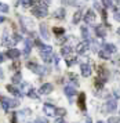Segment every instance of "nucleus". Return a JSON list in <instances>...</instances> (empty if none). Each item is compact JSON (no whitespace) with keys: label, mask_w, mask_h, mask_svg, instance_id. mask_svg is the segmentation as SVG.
<instances>
[{"label":"nucleus","mask_w":120,"mask_h":123,"mask_svg":"<svg viewBox=\"0 0 120 123\" xmlns=\"http://www.w3.org/2000/svg\"><path fill=\"white\" fill-rule=\"evenodd\" d=\"M65 40H66V37H65V36H61L60 39H57V43H58V44H61V43H64Z\"/></svg>","instance_id":"nucleus-35"},{"label":"nucleus","mask_w":120,"mask_h":123,"mask_svg":"<svg viewBox=\"0 0 120 123\" xmlns=\"http://www.w3.org/2000/svg\"><path fill=\"white\" fill-rule=\"evenodd\" d=\"M0 11L1 12H8V6L3 3V1H0Z\"/></svg>","instance_id":"nucleus-23"},{"label":"nucleus","mask_w":120,"mask_h":123,"mask_svg":"<svg viewBox=\"0 0 120 123\" xmlns=\"http://www.w3.org/2000/svg\"><path fill=\"white\" fill-rule=\"evenodd\" d=\"M0 78H3V69H0Z\"/></svg>","instance_id":"nucleus-44"},{"label":"nucleus","mask_w":120,"mask_h":123,"mask_svg":"<svg viewBox=\"0 0 120 123\" xmlns=\"http://www.w3.org/2000/svg\"><path fill=\"white\" fill-rule=\"evenodd\" d=\"M54 123H65V120H64L62 117H60V119H57V120H55Z\"/></svg>","instance_id":"nucleus-40"},{"label":"nucleus","mask_w":120,"mask_h":123,"mask_svg":"<svg viewBox=\"0 0 120 123\" xmlns=\"http://www.w3.org/2000/svg\"><path fill=\"white\" fill-rule=\"evenodd\" d=\"M80 69H82V75L84 78H88V76L91 75V67H90L88 64H82Z\"/></svg>","instance_id":"nucleus-10"},{"label":"nucleus","mask_w":120,"mask_h":123,"mask_svg":"<svg viewBox=\"0 0 120 123\" xmlns=\"http://www.w3.org/2000/svg\"><path fill=\"white\" fill-rule=\"evenodd\" d=\"M94 7H95L97 10H101V6H99L98 3H94Z\"/></svg>","instance_id":"nucleus-41"},{"label":"nucleus","mask_w":120,"mask_h":123,"mask_svg":"<svg viewBox=\"0 0 120 123\" xmlns=\"http://www.w3.org/2000/svg\"><path fill=\"white\" fill-rule=\"evenodd\" d=\"M102 50H105L106 53H109V54H113V53H116V46L110 44V43H106V44H104V49Z\"/></svg>","instance_id":"nucleus-13"},{"label":"nucleus","mask_w":120,"mask_h":123,"mask_svg":"<svg viewBox=\"0 0 120 123\" xmlns=\"http://www.w3.org/2000/svg\"><path fill=\"white\" fill-rule=\"evenodd\" d=\"M113 1H115L116 4H119V3H120V0H113Z\"/></svg>","instance_id":"nucleus-45"},{"label":"nucleus","mask_w":120,"mask_h":123,"mask_svg":"<svg viewBox=\"0 0 120 123\" xmlns=\"http://www.w3.org/2000/svg\"><path fill=\"white\" fill-rule=\"evenodd\" d=\"M17 115H18V113H12V115H11V122L12 123L17 122Z\"/></svg>","instance_id":"nucleus-37"},{"label":"nucleus","mask_w":120,"mask_h":123,"mask_svg":"<svg viewBox=\"0 0 120 123\" xmlns=\"http://www.w3.org/2000/svg\"><path fill=\"white\" fill-rule=\"evenodd\" d=\"M61 53H62L64 55H69V54L72 53V47L71 46H64L62 50H61Z\"/></svg>","instance_id":"nucleus-19"},{"label":"nucleus","mask_w":120,"mask_h":123,"mask_svg":"<svg viewBox=\"0 0 120 123\" xmlns=\"http://www.w3.org/2000/svg\"><path fill=\"white\" fill-rule=\"evenodd\" d=\"M76 58H73V57H71V58H68V60H66V64H68V65H69V67H72V65H75V64H76Z\"/></svg>","instance_id":"nucleus-27"},{"label":"nucleus","mask_w":120,"mask_h":123,"mask_svg":"<svg viewBox=\"0 0 120 123\" xmlns=\"http://www.w3.org/2000/svg\"><path fill=\"white\" fill-rule=\"evenodd\" d=\"M7 57L11 58V60H17L19 57V50H17V49H8L7 50Z\"/></svg>","instance_id":"nucleus-11"},{"label":"nucleus","mask_w":120,"mask_h":123,"mask_svg":"<svg viewBox=\"0 0 120 123\" xmlns=\"http://www.w3.org/2000/svg\"><path fill=\"white\" fill-rule=\"evenodd\" d=\"M54 17L58 18V19H64L65 18V10L64 8H58L54 11Z\"/></svg>","instance_id":"nucleus-16"},{"label":"nucleus","mask_w":120,"mask_h":123,"mask_svg":"<svg viewBox=\"0 0 120 123\" xmlns=\"http://www.w3.org/2000/svg\"><path fill=\"white\" fill-rule=\"evenodd\" d=\"M19 40H21V36L18 33H15L12 37H11L10 35H7V32H4V35H3V44L4 46H14Z\"/></svg>","instance_id":"nucleus-2"},{"label":"nucleus","mask_w":120,"mask_h":123,"mask_svg":"<svg viewBox=\"0 0 120 123\" xmlns=\"http://www.w3.org/2000/svg\"><path fill=\"white\" fill-rule=\"evenodd\" d=\"M4 61V58H3V54H1V53H0V64H1V62Z\"/></svg>","instance_id":"nucleus-42"},{"label":"nucleus","mask_w":120,"mask_h":123,"mask_svg":"<svg viewBox=\"0 0 120 123\" xmlns=\"http://www.w3.org/2000/svg\"><path fill=\"white\" fill-rule=\"evenodd\" d=\"M98 54H99V57H101L102 60H109V57H110V54H109V53H106V51H105V50H102V49H101V51H99Z\"/></svg>","instance_id":"nucleus-21"},{"label":"nucleus","mask_w":120,"mask_h":123,"mask_svg":"<svg viewBox=\"0 0 120 123\" xmlns=\"http://www.w3.org/2000/svg\"><path fill=\"white\" fill-rule=\"evenodd\" d=\"M7 90H8V91H10V93H12V94H15V95H19V97H22V94H21V91H19V90L17 89L15 86H7Z\"/></svg>","instance_id":"nucleus-18"},{"label":"nucleus","mask_w":120,"mask_h":123,"mask_svg":"<svg viewBox=\"0 0 120 123\" xmlns=\"http://www.w3.org/2000/svg\"><path fill=\"white\" fill-rule=\"evenodd\" d=\"M95 32H97V35H98L99 37H105V36H106V31H105V28L101 26V25L95 26Z\"/></svg>","instance_id":"nucleus-17"},{"label":"nucleus","mask_w":120,"mask_h":123,"mask_svg":"<svg viewBox=\"0 0 120 123\" xmlns=\"http://www.w3.org/2000/svg\"><path fill=\"white\" fill-rule=\"evenodd\" d=\"M21 22L24 24V26H30V28H32V25H33L32 21L28 19V18H25V17H21Z\"/></svg>","instance_id":"nucleus-20"},{"label":"nucleus","mask_w":120,"mask_h":123,"mask_svg":"<svg viewBox=\"0 0 120 123\" xmlns=\"http://www.w3.org/2000/svg\"><path fill=\"white\" fill-rule=\"evenodd\" d=\"M84 21H86V24H93L94 21H95V14H94L93 10H88V11L86 12V15H84Z\"/></svg>","instance_id":"nucleus-7"},{"label":"nucleus","mask_w":120,"mask_h":123,"mask_svg":"<svg viewBox=\"0 0 120 123\" xmlns=\"http://www.w3.org/2000/svg\"><path fill=\"white\" fill-rule=\"evenodd\" d=\"M115 19L120 22V11H116V12H115Z\"/></svg>","instance_id":"nucleus-38"},{"label":"nucleus","mask_w":120,"mask_h":123,"mask_svg":"<svg viewBox=\"0 0 120 123\" xmlns=\"http://www.w3.org/2000/svg\"><path fill=\"white\" fill-rule=\"evenodd\" d=\"M117 32H119V35H120V28H119V31H117Z\"/></svg>","instance_id":"nucleus-46"},{"label":"nucleus","mask_w":120,"mask_h":123,"mask_svg":"<svg viewBox=\"0 0 120 123\" xmlns=\"http://www.w3.org/2000/svg\"><path fill=\"white\" fill-rule=\"evenodd\" d=\"M53 91V84L51 83H44L42 87H40V90H39V93L40 94H50Z\"/></svg>","instance_id":"nucleus-6"},{"label":"nucleus","mask_w":120,"mask_h":123,"mask_svg":"<svg viewBox=\"0 0 120 123\" xmlns=\"http://www.w3.org/2000/svg\"><path fill=\"white\" fill-rule=\"evenodd\" d=\"M40 33H42V36H43V39H46V40L50 39L48 31H47V25H44V24L40 25Z\"/></svg>","instance_id":"nucleus-12"},{"label":"nucleus","mask_w":120,"mask_h":123,"mask_svg":"<svg viewBox=\"0 0 120 123\" xmlns=\"http://www.w3.org/2000/svg\"><path fill=\"white\" fill-rule=\"evenodd\" d=\"M80 18H82V12H80V11H77L76 14H75V17H73V22L77 24L79 21H80Z\"/></svg>","instance_id":"nucleus-26"},{"label":"nucleus","mask_w":120,"mask_h":123,"mask_svg":"<svg viewBox=\"0 0 120 123\" xmlns=\"http://www.w3.org/2000/svg\"><path fill=\"white\" fill-rule=\"evenodd\" d=\"M55 106H53L51 104H44V106H43V111H44V113L46 115H48V116H54L55 115Z\"/></svg>","instance_id":"nucleus-5"},{"label":"nucleus","mask_w":120,"mask_h":123,"mask_svg":"<svg viewBox=\"0 0 120 123\" xmlns=\"http://www.w3.org/2000/svg\"><path fill=\"white\" fill-rule=\"evenodd\" d=\"M18 67H19V64H18V62H14V64H12V65H11V68H12V69H17V68H18Z\"/></svg>","instance_id":"nucleus-39"},{"label":"nucleus","mask_w":120,"mask_h":123,"mask_svg":"<svg viewBox=\"0 0 120 123\" xmlns=\"http://www.w3.org/2000/svg\"><path fill=\"white\" fill-rule=\"evenodd\" d=\"M108 123H120V119H119V117L112 116V117H109V120H108Z\"/></svg>","instance_id":"nucleus-29"},{"label":"nucleus","mask_w":120,"mask_h":123,"mask_svg":"<svg viewBox=\"0 0 120 123\" xmlns=\"http://www.w3.org/2000/svg\"><path fill=\"white\" fill-rule=\"evenodd\" d=\"M35 123H48V120H47L46 117H39V119H36Z\"/></svg>","instance_id":"nucleus-31"},{"label":"nucleus","mask_w":120,"mask_h":123,"mask_svg":"<svg viewBox=\"0 0 120 123\" xmlns=\"http://www.w3.org/2000/svg\"><path fill=\"white\" fill-rule=\"evenodd\" d=\"M1 22H4V17H3V15H0V24Z\"/></svg>","instance_id":"nucleus-43"},{"label":"nucleus","mask_w":120,"mask_h":123,"mask_svg":"<svg viewBox=\"0 0 120 123\" xmlns=\"http://www.w3.org/2000/svg\"><path fill=\"white\" fill-rule=\"evenodd\" d=\"M54 33L55 35H62L64 33V29L62 28H54Z\"/></svg>","instance_id":"nucleus-32"},{"label":"nucleus","mask_w":120,"mask_h":123,"mask_svg":"<svg viewBox=\"0 0 120 123\" xmlns=\"http://www.w3.org/2000/svg\"><path fill=\"white\" fill-rule=\"evenodd\" d=\"M82 35L84 39H88L90 37V35H88V29L86 28V26H82Z\"/></svg>","instance_id":"nucleus-24"},{"label":"nucleus","mask_w":120,"mask_h":123,"mask_svg":"<svg viewBox=\"0 0 120 123\" xmlns=\"http://www.w3.org/2000/svg\"><path fill=\"white\" fill-rule=\"evenodd\" d=\"M98 123H104V122H98Z\"/></svg>","instance_id":"nucleus-47"},{"label":"nucleus","mask_w":120,"mask_h":123,"mask_svg":"<svg viewBox=\"0 0 120 123\" xmlns=\"http://www.w3.org/2000/svg\"><path fill=\"white\" fill-rule=\"evenodd\" d=\"M87 50H88V43L87 42H82V43H79L77 47H76V51L79 53V54H84Z\"/></svg>","instance_id":"nucleus-9"},{"label":"nucleus","mask_w":120,"mask_h":123,"mask_svg":"<svg viewBox=\"0 0 120 123\" xmlns=\"http://www.w3.org/2000/svg\"><path fill=\"white\" fill-rule=\"evenodd\" d=\"M18 115H22V116H28V115H30V109H24V111L19 112Z\"/></svg>","instance_id":"nucleus-30"},{"label":"nucleus","mask_w":120,"mask_h":123,"mask_svg":"<svg viewBox=\"0 0 120 123\" xmlns=\"http://www.w3.org/2000/svg\"><path fill=\"white\" fill-rule=\"evenodd\" d=\"M102 4H104V7H110L112 6L110 0H102Z\"/></svg>","instance_id":"nucleus-33"},{"label":"nucleus","mask_w":120,"mask_h":123,"mask_svg":"<svg viewBox=\"0 0 120 123\" xmlns=\"http://www.w3.org/2000/svg\"><path fill=\"white\" fill-rule=\"evenodd\" d=\"M28 95H29L30 98H37V97H39V95L36 94V91H35V90H33V89H30V90H29V91H28Z\"/></svg>","instance_id":"nucleus-28"},{"label":"nucleus","mask_w":120,"mask_h":123,"mask_svg":"<svg viewBox=\"0 0 120 123\" xmlns=\"http://www.w3.org/2000/svg\"><path fill=\"white\" fill-rule=\"evenodd\" d=\"M47 4H42V3H37L36 6L32 8V14L35 17H39V18H43L47 15Z\"/></svg>","instance_id":"nucleus-1"},{"label":"nucleus","mask_w":120,"mask_h":123,"mask_svg":"<svg viewBox=\"0 0 120 123\" xmlns=\"http://www.w3.org/2000/svg\"><path fill=\"white\" fill-rule=\"evenodd\" d=\"M21 80H22V76H21V73L18 72V73H15V75H14V76H12V82H14V83H21Z\"/></svg>","instance_id":"nucleus-22"},{"label":"nucleus","mask_w":120,"mask_h":123,"mask_svg":"<svg viewBox=\"0 0 120 123\" xmlns=\"http://www.w3.org/2000/svg\"><path fill=\"white\" fill-rule=\"evenodd\" d=\"M40 54H42L43 61L47 62V64H48V62H51V61H53V58H54V54H53V53H40Z\"/></svg>","instance_id":"nucleus-14"},{"label":"nucleus","mask_w":120,"mask_h":123,"mask_svg":"<svg viewBox=\"0 0 120 123\" xmlns=\"http://www.w3.org/2000/svg\"><path fill=\"white\" fill-rule=\"evenodd\" d=\"M22 89H24V91H25V93H28V91L30 90V89H29V86H28L26 83H24V84H22Z\"/></svg>","instance_id":"nucleus-36"},{"label":"nucleus","mask_w":120,"mask_h":123,"mask_svg":"<svg viewBox=\"0 0 120 123\" xmlns=\"http://www.w3.org/2000/svg\"><path fill=\"white\" fill-rule=\"evenodd\" d=\"M66 113V111L64 109V108H57L55 109V115H60V116H64Z\"/></svg>","instance_id":"nucleus-25"},{"label":"nucleus","mask_w":120,"mask_h":123,"mask_svg":"<svg viewBox=\"0 0 120 123\" xmlns=\"http://www.w3.org/2000/svg\"><path fill=\"white\" fill-rule=\"evenodd\" d=\"M116 108H117V105H116V100H109L106 104H105V106H104V109L106 112H115L116 111Z\"/></svg>","instance_id":"nucleus-4"},{"label":"nucleus","mask_w":120,"mask_h":123,"mask_svg":"<svg viewBox=\"0 0 120 123\" xmlns=\"http://www.w3.org/2000/svg\"><path fill=\"white\" fill-rule=\"evenodd\" d=\"M64 91H65V94L68 95L69 98H71V97H73V95L76 94V90H75V87H72V86H66Z\"/></svg>","instance_id":"nucleus-15"},{"label":"nucleus","mask_w":120,"mask_h":123,"mask_svg":"<svg viewBox=\"0 0 120 123\" xmlns=\"http://www.w3.org/2000/svg\"><path fill=\"white\" fill-rule=\"evenodd\" d=\"M77 105H79V108H80L82 111H84V109H86V94H84V93H80V94H79Z\"/></svg>","instance_id":"nucleus-8"},{"label":"nucleus","mask_w":120,"mask_h":123,"mask_svg":"<svg viewBox=\"0 0 120 123\" xmlns=\"http://www.w3.org/2000/svg\"><path fill=\"white\" fill-rule=\"evenodd\" d=\"M91 47H93V51H98V43H95V42H93V43H91Z\"/></svg>","instance_id":"nucleus-34"},{"label":"nucleus","mask_w":120,"mask_h":123,"mask_svg":"<svg viewBox=\"0 0 120 123\" xmlns=\"http://www.w3.org/2000/svg\"><path fill=\"white\" fill-rule=\"evenodd\" d=\"M18 105H19V101H18V100L6 98V97H3V98H1V106L4 108L6 111H8V109H11V108H17Z\"/></svg>","instance_id":"nucleus-3"}]
</instances>
